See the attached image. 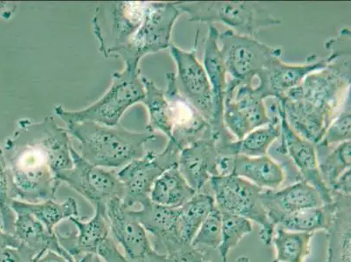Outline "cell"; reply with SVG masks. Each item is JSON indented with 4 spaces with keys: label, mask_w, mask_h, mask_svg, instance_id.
<instances>
[{
    "label": "cell",
    "mask_w": 351,
    "mask_h": 262,
    "mask_svg": "<svg viewBox=\"0 0 351 262\" xmlns=\"http://www.w3.org/2000/svg\"><path fill=\"white\" fill-rule=\"evenodd\" d=\"M68 131L47 117L40 123L23 118L4 152L12 200L41 203L54 200L58 174L73 166Z\"/></svg>",
    "instance_id": "obj_1"
},
{
    "label": "cell",
    "mask_w": 351,
    "mask_h": 262,
    "mask_svg": "<svg viewBox=\"0 0 351 262\" xmlns=\"http://www.w3.org/2000/svg\"><path fill=\"white\" fill-rule=\"evenodd\" d=\"M350 31L328 40L332 54L326 68L308 75L301 84L276 100L282 107L289 126L302 139L317 145L339 113L350 94Z\"/></svg>",
    "instance_id": "obj_2"
},
{
    "label": "cell",
    "mask_w": 351,
    "mask_h": 262,
    "mask_svg": "<svg viewBox=\"0 0 351 262\" xmlns=\"http://www.w3.org/2000/svg\"><path fill=\"white\" fill-rule=\"evenodd\" d=\"M66 124L68 133L79 143V154L101 168H123L142 158L146 143L156 139L155 133L133 132L120 124L110 127L89 121Z\"/></svg>",
    "instance_id": "obj_3"
},
{
    "label": "cell",
    "mask_w": 351,
    "mask_h": 262,
    "mask_svg": "<svg viewBox=\"0 0 351 262\" xmlns=\"http://www.w3.org/2000/svg\"><path fill=\"white\" fill-rule=\"evenodd\" d=\"M141 76L139 66L124 65L122 71L113 73L110 87L103 97L90 106L72 111L60 105L54 110L65 123L89 121L105 126H119L128 108L145 98Z\"/></svg>",
    "instance_id": "obj_4"
},
{
    "label": "cell",
    "mask_w": 351,
    "mask_h": 262,
    "mask_svg": "<svg viewBox=\"0 0 351 262\" xmlns=\"http://www.w3.org/2000/svg\"><path fill=\"white\" fill-rule=\"evenodd\" d=\"M193 22H221L235 34L254 38L263 28L282 23L258 3L244 1L178 2Z\"/></svg>",
    "instance_id": "obj_5"
},
{
    "label": "cell",
    "mask_w": 351,
    "mask_h": 262,
    "mask_svg": "<svg viewBox=\"0 0 351 262\" xmlns=\"http://www.w3.org/2000/svg\"><path fill=\"white\" fill-rule=\"evenodd\" d=\"M149 2L100 3L92 20L98 50L105 58H117L145 21Z\"/></svg>",
    "instance_id": "obj_6"
},
{
    "label": "cell",
    "mask_w": 351,
    "mask_h": 262,
    "mask_svg": "<svg viewBox=\"0 0 351 262\" xmlns=\"http://www.w3.org/2000/svg\"><path fill=\"white\" fill-rule=\"evenodd\" d=\"M208 184L218 209L257 223L261 226L258 235L261 243L272 244L276 226L261 202L263 189L235 175L213 176Z\"/></svg>",
    "instance_id": "obj_7"
},
{
    "label": "cell",
    "mask_w": 351,
    "mask_h": 262,
    "mask_svg": "<svg viewBox=\"0 0 351 262\" xmlns=\"http://www.w3.org/2000/svg\"><path fill=\"white\" fill-rule=\"evenodd\" d=\"M181 14L178 2H149L141 27L117 58L124 65L138 67L143 56L169 49L172 29Z\"/></svg>",
    "instance_id": "obj_8"
},
{
    "label": "cell",
    "mask_w": 351,
    "mask_h": 262,
    "mask_svg": "<svg viewBox=\"0 0 351 262\" xmlns=\"http://www.w3.org/2000/svg\"><path fill=\"white\" fill-rule=\"evenodd\" d=\"M219 46L228 80L239 83H254L258 73L282 54L280 49L230 29L219 33Z\"/></svg>",
    "instance_id": "obj_9"
},
{
    "label": "cell",
    "mask_w": 351,
    "mask_h": 262,
    "mask_svg": "<svg viewBox=\"0 0 351 262\" xmlns=\"http://www.w3.org/2000/svg\"><path fill=\"white\" fill-rule=\"evenodd\" d=\"M180 150L169 141L164 151L149 152L138 159L124 166L117 177L124 188L123 203L128 209L149 201L153 184L166 170L178 165Z\"/></svg>",
    "instance_id": "obj_10"
},
{
    "label": "cell",
    "mask_w": 351,
    "mask_h": 262,
    "mask_svg": "<svg viewBox=\"0 0 351 262\" xmlns=\"http://www.w3.org/2000/svg\"><path fill=\"white\" fill-rule=\"evenodd\" d=\"M254 82L239 83L228 80L226 83L223 121L236 140L243 139L251 131L271 121L264 99Z\"/></svg>",
    "instance_id": "obj_11"
},
{
    "label": "cell",
    "mask_w": 351,
    "mask_h": 262,
    "mask_svg": "<svg viewBox=\"0 0 351 262\" xmlns=\"http://www.w3.org/2000/svg\"><path fill=\"white\" fill-rule=\"evenodd\" d=\"M73 166L58 174L64 182L89 201L92 206H106L108 201L124 195V188L117 172L107 171L86 161L73 147L70 148Z\"/></svg>",
    "instance_id": "obj_12"
},
{
    "label": "cell",
    "mask_w": 351,
    "mask_h": 262,
    "mask_svg": "<svg viewBox=\"0 0 351 262\" xmlns=\"http://www.w3.org/2000/svg\"><path fill=\"white\" fill-rule=\"evenodd\" d=\"M106 215L111 235L120 244L130 262H165L166 255L158 252L149 243L147 231L122 199L108 201Z\"/></svg>",
    "instance_id": "obj_13"
},
{
    "label": "cell",
    "mask_w": 351,
    "mask_h": 262,
    "mask_svg": "<svg viewBox=\"0 0 351 262\" xmlns=\"http://www.w3.org/2000/svg\"><path fill=\"white\" fill-rule=\"evenodd\" d=\"M170 53L177 65L175 75L178 91L210 123L213 117V97L208 76L197 57V47L191 51L171 44Z\"/></svg>",
    "instance_id": "obj_14"
},
{
    "label": "cell",
    "mask_w": 351,
    "mask_h": 262,
    "mask_svg": "<svg viewBox=\"0 0 351 262\" xmlns=\"http://www.w3.org/2000/svg\"><path fill=\"white\" fill-rule=\"evenodd\" d=\"M276 108L280 120L282 137V145L277 149V152L289 156L293 164L298 168L302 180L307 182L317 189L324 204L333 203L330 191L322 180L319 170L317 147L293 130L278 102H276Z\"/></svg>",
    "instance_id": "obj_15"
},
{
    "label": "cell",
    "mask_w": 351,
    "mask_h": 262,
    "mask_svg": "<svg viewBox=\"0 0 351 262\" xmlns=\"http://www.w3.org/2000/svg\"><path fill=\"white\" fill-rule=\"evenodd\" d=\"M304 64L293 65L283 62L280 57H276L258 73L255 88L264 100L271 97L279 100L287 93L298 87L311 73L326 68L332 60V54L325 58L312 56Z\"/></svg>",
    "instance_id": "obj_16"
},
{
    "label": "cell",
    "mask_w": 351,
    "mask_h": 262,
    "mask_svg": "<svg viewBox=\"0 0 351 262\" xmlns=\"http://www.w3.org/2000/svg\"><path fill=\"white\" fill-rule=\"evenodd\" d=\"M166 79L165 94L170 108L172 124V137L169 141L173 143L181 152L200 139L213 136L208 121L178 93L175 73H167Z\"/></svg>",
    "instance_id": "obj_17"
},
{
    "label": "cell",
    "mask_w": 351,
    "mask_h": 262,
    "mask_svg": "<svg viewBox=\"0 0 351 262\" xmlns=\"http://www.w3.org/2000/svg\"><path fill=\"white\" fill-rule=\"evenodd\" d=\"M219 32L213 25H210L205 49H204V69L208 76L213 97V117L210 126L217 145H222L234 137L226 130L223 121L224 98L228 83V75L223 62L219 46Z\"/></svg>",
    "instance_id": "obj_18"
},
{
    "label": "cell",
    "mask_w": 351,
    "mask_h": 262,
    "mask_svg": "<svg viewBox=\"0 0 351 262\" xmlns=\"http://www.w3.org/2000/svg\"><path fill=\"white\" fill-rule=\"evenodd\" d=\"M219 152L213 136L205 137L182 150L178 169L190 187L197 193L203 191L210 178L217 176Z\"/></svg>",
    "instance_id": "obj_19"
},
{
    "label": "cell",
    "mask_w": 351,
    "mask_h": 262,
    "mask_svg": "<svg viewBox=\"0 0 351 262\" xmlns=\"http://www.w3.org/2000/svg\"><path fill=\"white\" fill-rule=\"evenodd\" d=\"M261 200L270 220L274 217L324 204L317 189L303 180L280 190H263Z\"/></svg>",
    "instance_id": "obj_20"
},
{
    "label": "cell",
    "mask_w": 351,
    "mask_h": 262,
    "mask_svg": "<svg viewBox=\"0 0 351 262\" xmlns=\"http://www.w3.org/2000/svg\"><path fill=\"white\" fill-rule=\"evenodd\" d=\"M12 210L16 215L14 235L21 244L34 252L36 258L44 252L53 251L62 255L69 262H76L60 246L56 232H49L43 223L25 211Z\"/></svg>",
    "instance_id": "obj_21"
},
{
    "label": "cell",
    "mask_w": 351,
    "mask_h": 262,
    "mask_svg": "<svg viewBox=\"0 0 351 262\" xmlns=\"http://www.w3.org/2000/svg\"><path fill=\"white\" fill-rule=\"evenodd\" d=\"M180 209V207L171 209L159 206L151 200L143 204L141 209L132 210V213L146 231L154 236L158 245L166 252L184 244L176 235V223Z\"/></svg>",
    "instance_id": "obj_22"
},
{
    "label": "cell",
    "mask_w": 351,
    "mask_h": 262,
    "mask_svg": "<svg viewBox=\"0 0 351 262\" xmlns=\"http://www.w3.org/2000/svg\"><path fill=\"white\" fill-rule=\"evenodd\" d=\"M336 211L330 228L326 262H350L351 200L350 196L332 194Z\"/></svg>",
    "instance_id": "obj_23"
},
{
    "label": "cell",
    "mask_w": 351,
    "mask_h": 262,
    "mask_svg": "<svg viewBox=\"0 0 351 262\" xmlns=\"http://www.w3.org/2000/svg\"><path fill=\"white\" fill-rule=\"evenodd\" d=\"M232 175L244 178L263 190H277L286 180L282 165L267 155H236Z\"/></svg>",
    "instance_id": "obj_24"
},
{
    "label": "cell",
    "mask_w": 351,
    "mask_h": 262,
    "mask_svg": "<svg viewBox=\"0 0 351 262\" xmlns=\"http://www.w3.org/2000/svg\"><path fill=\"white\" fill-rule=\"evenodd\" d=\"M267 126L251 131L241 140H234L226 145L219 147L220 156L244 155L261 156L267 155L269 147L280 136V120L278 112Z\"/></svg>",
    "instance_id": "obj_25"
},
{
    "label": "cell",
    "mask_w": 351,
    "mask_h": 262,
    "mask_svg": "<svg viewBox=\"0 0 351 262\" xmlns=\"http://www.w3.org/2000/svg\"><path fill=\"white\" fill-rule=\"evenodd\" d=\"M197 193L182 175L178 166L166 170L153 184L149 199L159 206L180 209Z\"/></svg>",
    "instance_id": "obj_26"
},
{
    "label": "cell",
    "mask_w": 351,
    "mask_h": 262,
    "mask_svg": "<svg viewBox=\"0 0 351 262\" xmlns=\"http://www.w3.org/2000/svg\"><path fill=\"white\" fill-rule=\"evenodd\" d=\"M216 207L215 198L206 191L197 193L182 206L176 223V235L184 244H191L204 220Z\"/></svg>",
    "instance_id": "obj_27"
},
{
    "label": "cell",
    "mask_w": 351,
    "mask_h": 262,
    "mask_svg": "<svg viewBox=\"0 0 351 262\" xmlns=\"http://www.w3.org/2000/svg\"><path fill=\"white\" fill-rule=\"evenodd\" d=\"M336 204H324L315 209L298 211V212L284 214L271 219L276 228L287 231L313 233L327 232L333 219Z\"/></svg>",
    "instance_id": "obj_28"
},
{
    "label": "cell",
    "mask_w": 351,
    "mask_h": 262,
    "mask_svg": "<svg viewBox=\"0 0 351 262\" xmlns=\"http://www.w3.org/2000/svg\"><path fill=\"white\" fill-rule=\"evenodd\" d=\"M12 209L23 210L30 213L51 233L56 232L54 228L62 220L79 215L78 204L73 198H69L62 203H57L53 200L37 204L14 200Z\"/></svg>",
    "instance_id": "obj_29"
},
{
    "label": "cell",
    "mask_w": 351,
    "mask_h": 262,
    "mask_svg": "<svg viewBox=\"0 0 351 262\" xmlns=\"http://www.w3.org/2000/svg\"><path fill=\"white\" fill-rule=\"evenodd\" d=\"M145 98L142 101L149 112V124L147 131L155 133L156 130L161 131L169 140L172 137V124L170 116V108L165 91L159 88L152 80L141 76Z\"/></svg>",
    "instance_id": "obj_30"
},
{
    "label": "cell",
    "mask_w": 351,
    "mask_h": 262,
    "mask_svg": "<svg viewBox=\"0 0 351 262\" xmlns=\"http://www.w3.org/2000/svg\"><path fill=\"white\" fill-rule=\"evenodd\" d=\"M313 233L287 231L276 228L272 243L276 248L273 262H305L311 254Z\"/></svg>",
    "instance_id": "obj_31"
},
{
    "label": "cell",
    "mask_w": 351,
    "mask_h": 262,
    "mask_svg": "<svg viewBox=\"0 0 351 262\" xmlns=\"http://www.w3.org/2000/svg\"><path fill=\"white\" fill-rule=\"evenodd\" d=\"M221 212V211H220ZM222 213L221 242L218 249L222 262H228V254L239 242L253 231L250 220L235 214Z\"/></svg>",
    "instance_id": "obj_32"
},
{
    "label": "cell",
    "mask_w": 351,
    "mask_h": 262,
    "mask_svg": "<svg viewBox=\"0 0 351 262\" xmlns=\"http://www.w3.org/2000/svg\"><path fill=\"white\" fill-rule=\"evenodd\" d=\"M351 166V143L347 141L335 147L324 161L319 164L322 180L328 189Z\"/></svg>",
    "instance_id": "obj_33"
},
{
    "label": "cell",
    "mask_w": 351,
    "mask_h": 262,
    "mask_svg": "<svg viewBox=\"0 0 351 262\" xmlns=\"http://www.w3.org/2000/svg\"><path fill=\"white\" fill-rule=\"evenodd\" d=\"M351 102L350 94L341 107L339 113L328 126L326 132L315 147L332 148L351 139Z\"/></svg>",
    "instance_id": "obj_34"
},
{
    "label": "cell",
    "mask_w": 351,
    "mask_h": 262,
    "mask_svg": "<svg viewBox=\"0 0 351 262\" xmlns=\"http://www.w3.org/2000/svg\"><path fill=\"white\" fill-rule=\"evenodd\" d=\"M11 185L5 161L4 152L0 148V220L3 231L14 233L15 213L12 209Z\"/></svg>",
    "instance_id": "obj_35"
},
{
    "label": "cell",
    "mask_w": 351,
    "mask_h": 262,
    "mask_svg": "<svg viewBox=\"0 0 351 262\" xmlns=\"http://www.w3.org/2000/svg\"><path fill=\"white\" fill-rule=\"evenodd\" d=\"M222 213L215 207L204 220L191 245L193 247H206L217 249L221 242Z\"/></svg>",
    "instance_id": "obj_36"
},
{
    "label": "cell",
    "mask_w": 351,
    "mask_h": 262,
    "mask_svg": "<svg viewBox=\"0 0 351 262\" xmlns=\"http://www.w3.org/2000/svg\"><path fill=\"white\" fill-rule=\"evenodd\" d=\"M165 262H210L204 252L191 244H183L164 254Z\"/></svg>",
    "instance_id": "obj_37"
},
{
    "label": "cell",
    "mask_w": 351,
    "mask_h": 262,
    "mask_svg": "<svg viewBox=\"0 0 351 262\" xmlns=\"http://www.w3.org/2000/svg\"><path fill=\"white\" fill-rule=\"evenodd\" d=\"M35 259L34 252L22 244L19 248H6L0 251V262H34Z\"/></svg>",
    "instance_id": "obj_38"
},
{
    "label": "cell",
    "mask_w": 351,
    "mask_h": 262,
    "mask_svg": "<svg viewBox=\"0 0 351 262\" xmlns=\"http://www.w3.org/2000/svg\"><path fill=\"white\" fill-rule=\"evenodd\" d=\"M350 169L347 170L343 175L331 187L330 193L332 194L346 195L350 196L351 187H350Z\"/></svg>",
    "instance_id": "obj_39"
},
{
    "label": "cell",
    "mask_w": 351,
    "mask_h": 262,
    "mask_svg": "<svg viewBox=\"0 0 351 262\" xmlns=\"http://www.w3.org/2000/svg\"><path fill=\"white\" fill-rule=\"evenodd\" d=\"M21 242L15 237L14 233L3 231L0 226V251L6 248H19Z\"/></svg>",
    "instance_id": "obj_40"
},
{
    "label": "cell",
    "mask_w": 351,
    "mask_h": 262,
    "mask_svg": "<svg viewBox=\"0 0 351 262\" xmlns=\"http://www.w3.org/2000/svg\"><path fill=\"white\" fill-rule=\"evenodd\" d=\"M34 262H69V261L56 252L47 251L35 259Z\"/></svg>",
    "instance_id": "obj_41"
},
{
    "label": "cell",
    "mask_w": 351,
    "mask_h": 262,
    "mask_svg": "<svg viewBox=\"0 0 351 262\" xmlns=\"http://www.w3.org/2000/svg\"><path fill=\"white\" fill-rule=\"evenodd\" d=\"M76 262H101L100 259L95 255L92 254H85L84 257H82L81 259Z\"/></svg>",
    "instance_id": "obj_42"
},
{
    "label": "cell",
    "mask_w": 351,
    "mask_h": 262,
    "mask_svg": "<svg viewBox=\"0 0 351 262\" xmlns=\"http://www.w3.org/2000/svg\"><path fill=\"white\" fill-rule=\"evenodd\" d=\"M235 262H251V261L250 259L244 255V257H239Z\"/></svg>",
    "instance_id": "obj_43"
}]
</instances>
